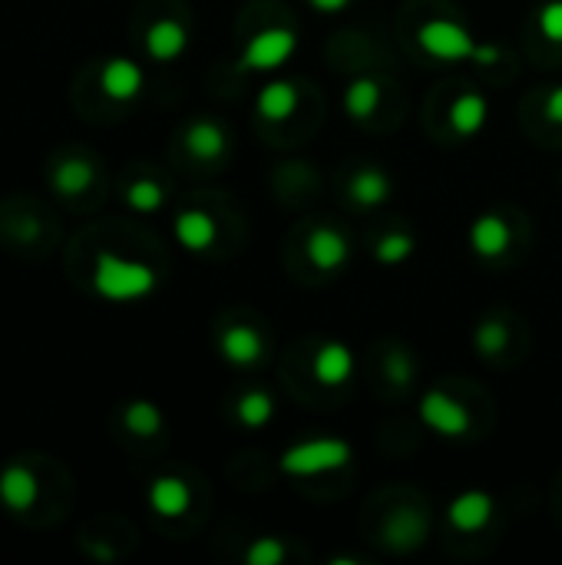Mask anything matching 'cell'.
<instances>
[{
  "mask_svg": "<svg viewBox=\"0 0 562 565\" xmlns=\"http://www.w3.org/2000/svg\"><path fill=\"white\" fill-rule=\"evenodd\" d=\"M159 285V275L146 265V262H136V258H123L109 248L96 252V262H93V288L99 298L113 301V305H132V301H142L156 291Z\"/></svg>",
  "mask_w": 562,
  "mask_h": 565,
  "instance_id": "obj_1",
  "label": "cell"
},
{
  "mask_svg": "<svg viewBox=\"0 0 562 565\" xmlns=\"http://www.w3.org/2000/svg\"><path fill=\"white\" fill-rule=\"evenodd\" d=\"M351 444L338 437H321V440H305L295 444L282 454L278 470L285 477H318V473H335L351 463Z\"/></svg>",
  "mask_w": 562,
  "mask_h": 565,
  "instance_id": "obj_2",
  "label": "cell"
},
{
  "mask_svg": "<svg viewBox=\"0 0 562 565\" xmlns=\"http://www.w3.org/2000/svg\"><path fill=\"white\" fill-rule=\"evenodd\" d=\"M417 417L427 430H434L444 440H460L474 430V414L464 401H457L454 394H447L444 387H431L421 397Z\"/></svg>",
  "mask_w": 562,
  "mask_h": 565,
  "instance_id": "obj_3",
  "label": "cell"
},
{
  "mask_svg": "<svg viewBox=\"0 0 562 565\" xmlns=\"http://www.w3.org/2000/svg\"><path fill=\"white\" fill-rule=\"evenodd\" d=\"M417 40L421 46L434 56V60H447V63H460V60H474L477 53V40L474 33L457 23V20H447V17H437V20H427L421 30H417Z\"/></svg>",
  "mask_w": 562,
  "mask_h": 565,
  "instance_id": "obj_4",
  "label": "cell"
},
{
  "mask_svg": "<svg viewBox=\"0 0 562 565\" xmlns=\"http://www.w3.org/2000/svg\"><path fill=\"white\" fill-rule=\"evenodd\" d=\"M298 50V36L295 30L288 26H268V30H258L245 50H242V63L248 70H258V73H268V70H278L291 60V53Z\"/></svg>",
  "mask_w": 562,
  "mask_h": 565,
  "instance_id": "obj_5",
  "label": "cell"
},
{
  "mask_svg": "<svg viewBox=\"0 0 562 565\" xmlns=\"http://www.w3.org/2000/svg\"><path fill=\"white\" fill-rule=\"evenodd\" d=\"M305 255L318 271L335 275L351 262V242L338 225H315L305 242Z\"/></svg>",
  "mask_w": 562,
  "mask_h": 565,
  "instance_id": "obj_6",
  "label": "cell"
},
{
  "mask_svg": "<svg viewBox=\"0 0 562 565\" xmlns=\"http://www.w3.org/2000/svg\"><path fill=\"white\" fill-rule=\"evenodd\" d=\"M497 516V500L487 490H464L447 503V520L457 533H480L494 523Z\"/></svg>",
  "mask_w": 562,
  "mask_h": 565,
  "instance_id": "obj_7",
  "label": "cell"
},
{
  "mask_svg": "<svg viewBox=\"0 0 562 565\" xmlns=\"http://www.w3.org/2000/svg\"><path fill=\"white\" fill-rule=\"evenodd\" d=\"M467 242H470V252L484 262H494L500 255H507L510 242H513V232H510V222L500 215V212H480L474 222H470V232H467Z\"/></svg>",
  "mask_w": 562,
  "mask_h": 565,
  "instance_id": "obj_8",
  "label": "cell"
},
{
  "mask_svg": "<svg viewBox=\"0 0 562 565\" xmlns=\"http://www.w3.org/2000/svg\"><path fill=\"white\" fill-rule=\"evenodd\" d=\"M99 86L109 99L116 103H132L142 86H146V73L136 60L129 56H109L99 70Z\"/></svg>",
  "mask_w": 562,
  "mask_h": 565,
  "instance_id": "obj_9",
  "label": "cell"
},
{
  "mask_svg": "<svg viewBox=\"0 0 562 565\" xmlns=\"http://www.w3.org/2000/svg\"><path fill=\"white\" fill-rule=\"evenodd\" d=\"M311 374H315V381L318 384H325V387H341V384H348L351 377H354V351H351V344H344V341H325V344H318V351H315V358H311Z\"/></svg>",
  "mask_w": 562,
  "mask_h": 565,
  "instance_id": "obj_10",
  "label": "cell"
},
{
  "mask_svg": "<svg viewBox=\"0 0 562 565\" xmlns=\"http://www.w3.org/2000/svg\"><path fill=\"white\" fill-rule=\"evenodd\" d=\"M219 354L232 367H252L265 358V338L252 324H232L219 334Z\"/></svg>",
  "mask_w": 562,
  "mask_h": 565,
  "instance_id": "obj_11",
  "label": "cell"
},
{
  "mask_svg": "<svg viewBox=\"0 0 562 565\" xmlns=\"http://www.w3.org/2000/svg\"><path fill=\"white\" fill-rule=\"evenodd\" d=\"M146 500H149V510H152L156 516H162V520H179V516H185L189 507H192V490H189V483H185L182 477L162 473V477H156V480L149 483Z\"/></svg>",
  "mask_w": 562,
  "mask_h": 565,
  "instance_id": "obj_12",
  "label": "cell"
},
{
  "mask_svg": "<svg viewBox=\"0 0 562 565\" xmlns=\"http://www.w3.org/2000/svg\"><path fill=\"white\" fill-rule=\"evenodd\" d=\"M40 497V480L26 463H7L0 470V503L10 513H26Z\"/></svg>",
  "mask_w": 562,
  "mask_h": 565,
  "instance_id": "obj_13",
  "label": "cell"
},
{
  "mask_svg": "<svg viewBox=\"0 0 562 565\" xmlns=\"http://www.w3.org/2000/svg\"><path fill=\"white\" fill-rule=\"evenodd\" d=\"M146 53L156 60V63H172L179 60L185 50H189V30L182 20L176 17H159L149 30H146Z\"/></svg>",
  "mask_w": 562,
  "mask_h": 565,
  "instance_id": "obj_14",
  "label": "cell"
},
{
  "mask_svg": "<svg viewBox=\"0 0 562 565\" xmlns=\"http://www.w3.org/2000/svg\"><path fill=\"white\" fill-rule=\"evenodd\" d=\"M172 235L185 252L202 255V252H209L215 245L219 228H215V218L205 209H182L176 215V222H172Z\"/></svg>",
  "mask_w": 562,
  "mask_h": 565,
  "instance_id": "obj_15",
  "label": "cell"
},
{
  "mask_svg": "<svg viewBox=\"0 0 562 565\" xmlns=\"http://www.w3.org/2000/svg\"><path fill=\"white\" fill-rule=\"evenodd\" d=\"M381 536H384V543L394 550V553H411V550H417L421 543H424V536H427V520H424V513L421 510H394L388 520H384V526H381Z\"/></svg>",
  "mask_w": 562,
  "mask_h": 565,
  "instance_id": "obj_16",
  "label": "cell"
},
{
  "mask_svg": "<svg viewBox=\"0 0 562 565\" xmlns=\"http://www.w3.org/2000/svg\"><path fill=\"white\" fill-rule=\"evenodd\" d=\"M182 139H185L189 156L199 159V162H215V159H222L225 149H229V132H225L215 119H205V116L192 119V122L185 126V136H182Z\"/></svg>",
  "mask_w": 562,
  "mask_h": 565,
  "instance_id": "obj_17",
  "label": "cell"
},
{
  "mask_svg": "<svg viewBox=\"0 0 562 565\" xmlns=\"http://www.w3.org/2000/svg\"><path fill=\"white\" fill-rule=\"evenodd\" d=\"M93 182H96V169H93L89 159H79V156L60 159V162L53 166V172H50V185H53V192L63 195V199H76V195L89 192Z\"/></svg>",
  "mask_w": 562,
  "mask_h": 565,
  "instance_id": "obj_18",
  "label": "cell"
},
{
  "mask_svg": "<svg viewBox=\"0 0 562 565\" xmlns=\"http://www.w3.org/2000/svg\"><path fill=\"white\" fill-rule=\"evenodd\" d=\"M450 129L460 136V139H470V136H477L484 126H487V119H490V99L484 96V93H460L454 103H450Z\"/></svg>",
  "mask_w": 562,
  "mask_h": 565,
  "instance_id": "obj_19",
  "label": "cell"
},
{
  "mask_svg": "<svg viewBox=\"0 0 562 565\" xmlns=\"http://www.w3.org/2000/svg\"><path fill=\"white\" fill-rule=\"evenodd\" d=\"M298 109V89L288 79H272L255 96V113L265 122H285Z\"/></svg>",
  "mask_w": 562,
  "mask_h": 565,
  "instance_id": "obj_20",
  "label": "cell"
},
{
  "mask_svg": "<svg viewBox=\"0 0 562 565\" xmlns=\"http://www.w3.org/2000/svg\"><path fill=\"white\" fill-rule=\"evenodd\" d=\"M348 192L358 205L364 209H374V205H384L391 195H394V179L381 169V166H364L351 175L348 182Z\"/></svg>",
  "mask_w": 562,
  "mask_h": 565,
  "instance_id": "obj_21",
  "label": "cell"
},
{
  "mask_svg": "<svg viewBox=\"0 0 562 565\" xmlns=\"http://www.w3.org/2000/svg\"><path fill=\"white\" fill-rule=\"evenodd\" d=\"M381 106V83L374 76H358L344 89V113L358 122H368Z\"/></svg>",
  "mask_w": 562,
  "mask_h": 565,
  "instance_id": "obj_22",
  "label": "cell"
},
{
  "mask_svg": "<svg viewBox=\"0 0 562 565\" xmlns=\"http://www.w3.org/2000/svg\"><path fill=\"white\" fill-rule=\"evenodd\" d=\"M123 427L136 437H156L162 434L166 427V417L159 411L156 401H146V397H136L123 407Z\"/></svg>",
  "mask_w": 562,
  "mask_h": 565,
  "instance_id": "obj_23",
  "label": "cell"
},
{
  "mask_svg": "<svg viewBox=\"0 0 562 565\" xmlns=\"http://www.w3.org/2000/svg\"><path fill=\"white\" fill-rule=\"evenodd\" d=\"M235 417H238L242 427L262 430V427L272 424V417H275V397H272L268 391H262V387H252V391H245V394L238 397Z\"/></svg>",
  "mask_w": 562,
  "mask_h": 565,
  "instance_id": "obj_24",
  "label": "cell"
},
{
  "mask_svg": "<svg viewBox=\"0 0 562 565\" xmlns=\"http://www.w3.org/2000/svg\"><path fill=\"white\" fill-rule=\"evenodd\" d=\"M126 205L132 209V212H139V215H152V212H159L162 209V202H166V189L156 182V179H132L129 185H126Z\"/></svg>",
  "mask_w": 562,
  "mask_h": 565,
  "instance_id": "obj_25",
  "label": "cell"
},
{
  "mask_svg": "<svg viewBox=\"0 0 562 565\" xmlns=\"http://www.w3.org/2000/svg\"><path fill=\"white\" fill-rule=\"evenodd\" d=\"M510 344V328L500 318H484L474 328V351L484 358H500Z\"/></svg>",
  "mask_w": 562,
  "mask_h": 565,
  "instance_id": "obj_26",
  "label": "cell"
},
{
  "mask_svg": "<svg viewBox=\"0 0 562 565\" xmlns=\"http://www.w3.org/2000/svg\"><path fill=\"white\" fill-rule=\"evenodd\" d=\"M414 252H417V238H414L411 232H401V228L384 232V235L378 238V245H374V258H378L381 265H401V262H407Z\"/></svg>",
  "mask_w": 562,
  "mask_h": 565,
  "instance_id": "obj_27",
  "label": "cell"
},
{
  "mask_svg": "<svg viewBox=\"0 0 562 565\" xmlns=\"http://www.w3.org/2000/svg\"><path fill=\"white\" fill-rule=\"evenodd\" d=\"M285 559H288V546L282 536H258L245 550V563L248 565H282Z\"/></svg>",
  "mask_w": 562,
  "mask_h": 565,
  "instance_id": "obj_28",
  "label": "cell"
},
{
  "mask_svg": "<svg viewBox=\"0 0 562 565\" xmlns=\"http://www.w3.org/2000/svg\"><path fill=\"white\" fill-rule=\"evenodd\" d=\"M384 374H388V381H391L394 387H407V384L414 381V374H417L414 358H411L407 351L394 348V351L384 358Z\"/></svg>",
  "mask_w": 562,
  "mask_h": 565,
  "instance_id": "obj_29",
  "label": "cell"
},
{
  "mask_svg": "<svg viewBox=\"0 0 562 565\" xmlns=\"http://www.w3.org/2000/svg\"><path fill=\"white\" fill-rule=\"evenodd\" d=\"M540 33L553 43H562V0H547L537 13Z\"/></svg>",
  "mask_w": 562,
  "mask_h": 565,
  "instance_id": "obj_30",
  "label": "cell"
},
{
  "mask_svg": "<svg viewBox=\"0 0 562 565\" xmlns=\"http://www.w3.org/2000/svg\"><path fill=\"white\" fill-rule=\"evenodd\" d=\"M500 56H503V50H500V46H494V43H480V46H477V53H474V63L490 66V63H500Z\"/></svg>",
  "mask_w": 562,
  "mask_h": 565,
  "instance_id": "obj_31",
  "label": "cell"
},
{
  "mask_svg": "<svg viewBox=\"0 0 562 565\" xmlns=\"http://www.w3.org/2000/svg\"><path fill=\"white\" fill-rule=\"evenodd\" d=\"M547 116L562 126V83L560 86H553V89H550V96H547Z\"/></svg>",
  "mask_w": 562,
  "mask_h": 565,
  "instance_id": "obj_32",
  "label": "cell"
},
{
  "mask_svg": "<svg viewBox=\"0 0 562 565\" xmlns=\"http://www.w3.org/2000/svg\"><path fill=\"white\" fill-rule=\"evenodd\" d=\"M311 3V10H318V13H341V10H348V3L351 0H308Z\"/></svg>",
  "mask_w": 562,
  "mask_h": 565,
  "instance_id": "obj_33",
  "label": "cell"
}]
</instances>
